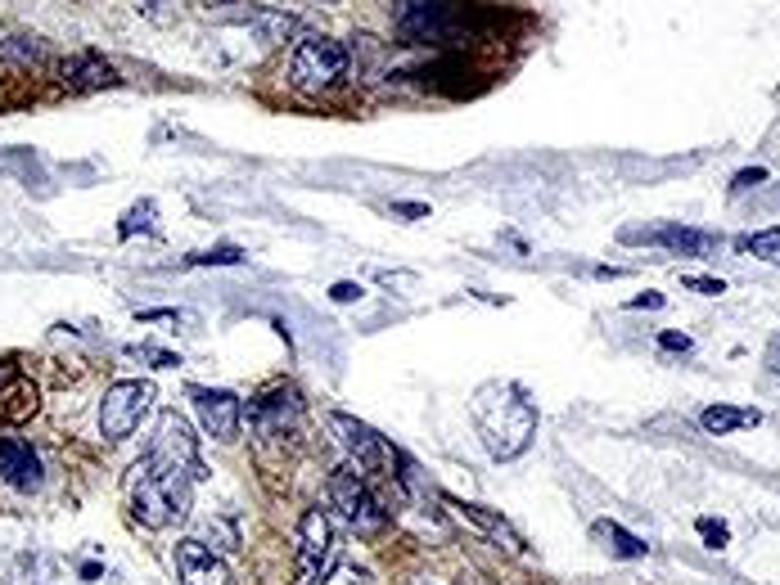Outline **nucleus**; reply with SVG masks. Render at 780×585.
<instances>
[{"instance_id":"20e7f679","label":"nucleus","mask_w":780,"mask_h":585,"mask_svg":"<svg viewBox=\"0 0 780 585\" xmlns=\"http://www.w3.org/2000/svg\"><path fill=\"white\" fill-rule=\"evenodd\" d=\"M329 505H335V513L348 522V532H356V536H375V532H383V522H388V513L379 509V500L370 496L366 478L356 469H335L329 473Z\"/></svg>"},{"instance_id":"dca6fc26","label":"nucleus","mask_w":780,"mask_h":585,"mask_svg":"<svg viewBox=\"0 0 780 585\" xmlns=\"http://www.w3.org/2000/svg\"><path fill=\"white\" fill-rule=\"evenodd\" d=\"M700 423H704V433L727 437V433H735V428H758L763 415H758V410H735V406H708V410L700 415Z\"/></svg>"},{"instance_id":"4be33fe9","label":"nucleus","mask_w":780,"mask_h":585,"mask_svg":"<svg viewBox=\"0 0 780 585\" xmlns=\"http://www.w3.org/2000/svg\"><path fill=\"white\" fill-rule=\"evenodd\" d=\"M695 532L704 536L708 549H727V545H731V527H727V522H717V518H700Z\"/></svg>"},{"instance_id":"39448f33","label":"nucleus","mask_w":780,"mask_h":585,"mask_svg":"<svg viewBox=\"0 0 780 585\" xmlns=\"http://www.w3.org/2000/svg\"><path fill=\"white\" fill-rule=\"evenodd\" d=\"M149 406H154V383H140V379L113 383L100 402V433L109 442H127L140 428V419L149 415Z\"/></svg>"},{"instance_id":"aec40b11","label":"nucleus","mask_w":780,"mask_h":585,"mask_svg":"<svg viewBox=\"0 0 780 585\" xmlns=\"http://www.w3.org/2000/svg\"><path fill=\"white\" fill-rule=\"evenodd\" d=\"M0 54H5L10 64H18V68H33V64L46 59V41L41 37H14V41L0 46Z\"/></svg>"},{"instance_id":"bb28decb","label":"nucleus","mask_w":780,"mask_h":585,"mask_svg":"<svg viewBox=\"0 0 780 585\" xmlns=\"http://www.w3.org/2000/svg\"><path fill=\"white\" fill-rule=\"evenodd\" d=\"M658 347H664V352H690V347H695V343H690V333L664 329V333H658Z\"/></svg>"},{"instance_id":"423d86ee","label":"nucleus","mask_w":780,"mask_h":585,"mask_svg":"<svg viewBox=\"0 0 780 585\" xmlns=\"http://www.w3.org/2000/svg\"><path fill=\"white\" fill-rule=\"evenodd\" d=\"M149 455H154L159 465H167V469L190 473L194 482L207 478L203 459H199V442H194V433H190V423L176 415V410H167V415L159 419V433H154V446H149Z\"/></svg>"},{"instance_id":"6ab92c4d","label":"nucleus","mask_w":780,"mask_h":585,"mask_svg":"<svg viewBox=\"0 0 780 585\" xmlns=\"http://www.w3.org/2000/svg\"><path fill=\"white\" fill-rule=\"evenodd\" d=\"M249 23L257 27V33H262L266 41H285V37H293V33H298V18L276 14V10H249Z\"/></svg>"},{"instance_id":"1a4fd4ad","label":"nucleus","mask_w":780,"mask_h":585,"mask_svg":"<svg viewBox=\"0 0 780 585\" xmlns=\"http://www.w3.org/2000/svg\"><path fill=\"white\" fill-rule=\"evenodd\" d=\"M329 423H335V433H339L348 459L356 465V473H379L388 465V446H383V437L375 433V428H366L362 419H352V415H335Z\"/></svg>"},{"instance_id":"c85d7f7f","label":"nucleus","mask_w":780,"mask_h":585,"mask_svg":"<svg viewBox=\"0 0 780 585\" xmlns=\"http://www.w3.org/2000/svg\"><path fill=\"white\" fill-rule=\"evenodd\" d=\"M668 297L664 293H641V297H632V311H658Z\"/></svg>"},{"instance_id":"9b49d317","label":"nucleus","mask_w":780,"mask_h":585,"mask_svg":"<svg viewBox=\"0 0 780 585\" xmlns=\"http://www.w3.org/2000/svg\"><path fill=\"white\" fill-rule=\"evenodd\" d=\"M176 572H181V585H235L230 568L203 541H181L176 545Z\"/></svg>"},{"instance_id":"f03ea898","label":"nucleus","mask_w":780,"mask_h":585,"mask_svg":"<svg viewBox=\"0 0 780 585\" xmlns=\"http://www.w3.org/2000/svg\"><path fill=\"white\" fill-rule=\"evenodd\" d=\"M190 473L159 465L154 455H144L127 478V496H131V518L149 532L172 527L176 518L190 513Z\"/></svg>"},{"instance_id":"f3484780","label":"nucleus","mask_w":780,"mask_h":585,"mask_svg":"<svg viewBox=\"0 0 780 585\" xmlns=\"http://www.w3.org/2000/svg\"><path fill=\"white\" fill-rule=\"evenodd\" d=\"M595 536L605 541V549L614 554V559H645L650 554V545L641 536H632V532H622L618 522H595Z\"/></svg>"},{"instance_id":"412c9836","label":"nucleus","mask_w":780,"mask_h":585,"mask_svg":"<svg viewBox=\"0 0 780 585\" xmlns=\"http://www.w3.org/2000/svg\"><path fill=\"white\" fill-rule=\"evenodd\" d=\"M154 217H159V207L144 199V203H136V207L127 212V217H123V226H117V234H123V239H131L136 230H154Z\"/></svg>"},{"instance_id":"6e6552de","label":"nucleus","mask_w":780,"mask_h":585,"mask_svg":"<svg viewBox=\"0 0 780 585\" xmlns=\"http://www.w3.org/2000/svg\"><path fill=\"white\" fill-rule=\"evenodd\" d=\"M622 243H658L677 257H708L722 249V239L713 230H695V226H658V230H622Z\"/></svg>"},{"instance_id":"b1692460","label":"nucleus","mask_w":780,"mask_h":585,"mask_svg":"<svg viewBox=\"0 0 780 585\" xmlns=\"http://www.w3.org/2000/svg\"><path fill=\"white\" fill-rule=\"evenodd\" d=\"M681 289L700 293V297H717V293H727V284L717 280V275H681Z\"/></svg>"},{"instance_id":"7c9ffc66","label":"nucleus","mask_w":780,"mask_h":585,"mask_svg":"<svg viewBox=\"0 0 780 585\" xmlns=\"http://www.w3.org/2000/svg\"><path fill=\"white\" fill-rule=\"evenodd\" d=\"M767 360H771V369H776V374H780V338H776V343H771V356H767Z\"/></svg>"},{"instance_id":"a211bd4d","label":"nucleus","mask_w":780,"mask_h":585,"mask_svg":"<svg viewBox=\"0 0 780 585\" xmlns=\"http://www.w3.org/2000/svg\"><path fill=\"white\" fill-rule=\"evenodd\" d=\"M735 253L758 257V262H780V226L758 230V234H740V239H735Z\"/></svg>"},{"instance_id":"f257e3e1","label":"nucleus","mask_w":780,"mask_h":585,"mask_svg":"<svg viewBox=\"0 0 780 585\" xmlns=\"http://www.w3.org/2000/svg\"><path fill=\"white\" fill-rule=\"evenodd\" d=\"M474 423L492 459H515L537 433V406L519 383H483L474 392Z\"/></svg>"},{"instance_id":"cd10ccee","label":"nucleus","mask_w":780,"mask_h":585,"mask_svg":"<svg viewBox=\"0 0 780 585\" xmlns=\"http://www.w3.org/2000/svg\"><path fill=\"white\" fill-rule=\"evenodd\" d=\"M362 293H366V289L352 284V280H339L335 289H329V297H335V302H362Z\"/></svg>"},{"instance_id":"473e14b6","label":"nucleus","mask_w":780,"mask_h":585,"mask_svg":"<svg viewBox=\"0 0 780 585\" xmlns=\"http://www.w3.org/2000/svg\"><path fill=\"white\" fill-rule=\"evenodd\" d=\"M320 5H335V0H320Z\"/></svg>"},{"instance_id":"f8f14e48","label":"nucleus","mask_w":780,"mask_h":585,"mask_svg":"<svg viewBox=\"0 0 780 585\" xmlns=\"http://www.w3.org/2000/svg\"><path fill=\"white\" fill-rule=\"evenodd\" d=\"M249 415L262 428V437H285V433H293V423H298V392L293 387L262 392L257 402L249 406Z\"/></svg>"},{"instance_id":"c756f323","label":"nucleus","mask_w":780,"mask_h":585,"mask_svg":"<svg viewBox=\"0 0 780 585\" xmlns=\"http://www.w3.org/2000/svg\"><path fill=\"white\" fill-rule=\"evenodd\" d=\"M393 212H398V217H411V221H415V217H429L425 203H393Z\"/></svg>"},{"instance_id":"9d476101","label":"nucleus","mask_w":780,"mask_h":585,"mask_svg":"<svg viewBox=\"0 0 780 585\" xmlns=\"http://www.w3.org/2000/svg\"><path fill=\"white\" fill-rule=\"evenodd\" d=\"M329 549H335V522L325 518V509H307L303 522H298V576L316 581Z\"/></svg>"},{"instance_id":"ddd939ff","label":"nucleus","mask_w":780,"mask_h":585,"mask_svg":"<svg viewBox=\"0 0 780 585\" xmlns=\"http://www.w3.org/2000/svg\"><path fill=\"white\" fill-rule=\"evenodd\" d=\"M0 473L14 491H37L41 486V459L23 437H0Z\"/></svg>"},{"instance_id":"a878e982","label":"nucleus","mask_w":780,"mask_h":585,"mask_svg":"<svg viewBox=\"0 0 780 585\" xmlns=\"http://www.w3.org/2000/svg\"><path fill=\"white\" fill-rule=\"evenodd\" d=\"M362 581H366L362 568H335L329 576H320V585H362Z\"/></svg>"},{"instance_id":"5701e85b","label":"nucleus","mask_w":780,"mask_h":585,"mask_svg":"<svg viewBox=\"0 0 780 585\" xmlns=\"http://www.w3.org/2000/svg\"><path fill=\"white\" fill-rule=\"evenodd\" d=\"M239 262H244V253L230 249V243H226V249H207V253L190 257V266H239Z\"/></svg>"},{"instance_id":"2f4dec72","label":"nucleus","mask_w":780,"mask_h":585,"mask_svg":"<svg viewBox=\"0 0 780 585\" xmlns=\"http://www.w3.org/2000/svg\"><path fill=\"white\" fill-rule=\"evenodd\" d=\"M207 5H244V0H207Z\"/></svg>"},{"instance_id":"393cba45","label":"nucleus","mask_w":780,"mask_h":585,"mask_svg":"<svg viewBox=\"0 0 780 585\" xmlns=\"http://www.w3.org/2000/svg\"><path fill=\"white\" fill-rule=\"evenodd\" d=\"M763 180H767V167H744V171H735L731 190H735V194H744V190H754V185H763Z\"/></svg>"},{"instance_id":"0eeeda50","label":"nucleus","mask_w":780,"mask_h":585,"mask_svg":"<svg viewBox=\"0 0 780 585\" xmlns=\"http://www.w3.org/2000/svg\"><path fill=\"white\" fill-rule=\"evenodd\" d=\"M190 402H194V415L203 423V433L213 442H235L239 437L244 406H239L235 392H226V387H190Z\"/></svg>"},{"instance_id":"4468645a","label":"nucleus","mask_w":780,"mask_h":585,"mask_svg":"<svg viewBox=\"0 0 780 585\" xmlns=\"http://www.w3.org/2000/svg\"><path fill=\"white\" fill-rule=\"evenodd\" d=\"M446 505H452V509H456V513H461L465 522H474V527L483 532V536H492L496 545H505L509 554H519V549H524L519 532L509 527V522H505L501 513H492V509H483V505H461V500H446Z\"/></svg>"},{"instance_id":"7ed1b4c3","label":"nucleus","mask_w":780,"mask_h":585,"mask_svg":"<svg viewBox=\"0 0 780 585\" xmlns=\"http://www.w3.org/2000/svg\"><path fill=\"white\" fill-rule=\"evenodd\" d=\"M348 46L329 37H303L289 54V81L298 90H329L348 77Z\"/></svg>"},{"instance_id":"2eb2a0df","label":"nucleus","mask_w":780,"mask_h":585,"mask_svg":"<svg viewBox=\"0 0 780 585\" xmlns=\"http://www.w3.org/2000/svg\"><path fill=\"white\" fill-rule=\"evenodd\" d=\"M59 73H64V86H68V90H100V86H113V81H117V73L104 64L100 54H73Z\"/></svg>"}]
</instances>
